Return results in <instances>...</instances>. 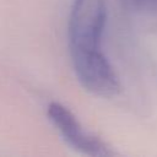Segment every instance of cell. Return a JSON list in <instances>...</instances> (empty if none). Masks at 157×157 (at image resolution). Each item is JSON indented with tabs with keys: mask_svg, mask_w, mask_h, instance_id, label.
I'll list each match as a JSON object with an SVG mask.
<instances>
[{
	"mask_svg": "<svg viewBox=\"0 0 157 157\" xmlns=\"http://www.w3.org/2000/svg\"><path fill=\"white\" fill-rule=\"evenodd\" d=\"M105 23V0H74L67 21L70 54L102 50Z\"/></svg>",
	"mask_w": 157,
	"mask_h": 157,
	"instance_id": "cell-1",
	"label": "cell"
},
{
	"mask_svg": "<svg viewBox=\"0 0 157 157\" xmlns=\"http://www.w3.org/2000/svg\"><path fill=\"white\" fill-rule=\"evenodd\" d=\"M74 72L81 86L99 97H114L120 91L115 70L102 50L70 54Z\"/></svg>",
	"mask_w": 157,
	"mask_h": 157,
	"instance_id": "cell-2",
	"label": "cell"
},
{
	"mask_svg": "<svg viewBox=\"0 0 157 157\" xmlns=\"http://www.w3.org/2000/svg\"><path fill=\"white\" fill-rule=\"evenodd\" d=\"M47 117L66 144L76 151L94 157L114 155L104 141L87 131L75 114L61 103L52 102L48 105Z\"/></svg>",
	"mask_w": 157,
	"mask_h": 157,
	"instance_id": "cell-3",
	"label": "cell"
},
{
	"mask_svg": "<svg viewBox=\"0 0 157 157\" xmlns=\"http://www.w3.org/2000/svg\"><path fill=\"white\" fill-rule=\"evenodd\" d=\"M126 4L139 11V12H144V13H155L157 12V0H125Z\"/></svg>",
	"mask_w": 157,
	"mask_h": 157,
	"instance_id": "cell-4",
	"label": "cell"
}]
</instances>
